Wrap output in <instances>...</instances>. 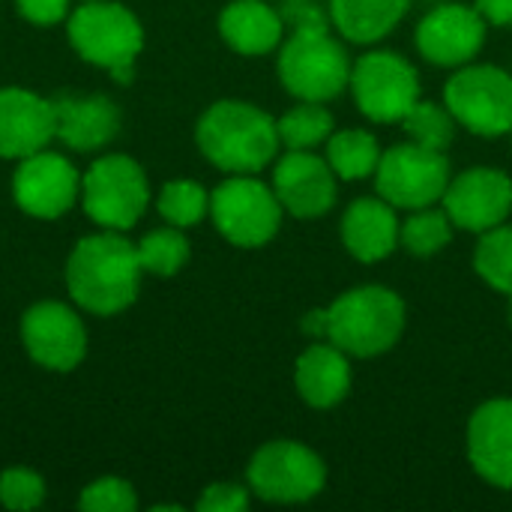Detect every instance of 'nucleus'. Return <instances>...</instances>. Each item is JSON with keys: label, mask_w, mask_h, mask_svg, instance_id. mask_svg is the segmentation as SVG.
I'll use <instances>...</instances> for the list:
<instances>
[{"label": "nucleus", "mask_w": 512, "mask_h": 512, "mask_svg": "<svg viewBox=\"0 0 512 512\" xmlns=\"http://www.w3.org/2000/svg\"><path fill=\"white\" fill-rule=\"evenodd\" d=\"M201 153L228 174H258L282 150L276 120L252 102L222 99L210 105L195 129Z\"/></svg>", "instance_id": "nucleus-1"}, {"label": "nucleus", "mask_w": 512, "mask_h": 512, "mask_svg": "<svg viewBox=\"0 0 512 512\" xmlns=\"http://www.w3.org/2000/svg\"><path fill=\"white\" fill-rule=\"evenodd\" d=\"M138 282V249L117 234L84 237L66 264L69 294L93 315H114L132 306L138 297Z\"/></svg>", "instance_id": "nucleus-2"}, {"label": "nucleus", "mask_w": 512, "mask_h": 512, "mask_svg": "<svg viewBox=\"0 0 512 512\" xmlns=\"http://www.w3.org/2000/svg\"><path fill=\"white\" fill-rule=\"evenodd\" d=\"M351 57L330 21L300 24L282 39L279 81L300 102H330L351 81Z\"/></svg>", "instance_id": "nucleus-3"}, {"label": "nucleus", "mask_w": 512, "mask_h": 512, "mask_svg": "<svg viewBox=\"0 0 512 512\" xmlns=\"http://www.w3.org/2000/svg\"><path fill=\"white\" fill-rule=\"evenodd\" d=\"M405 333V303L393 288L360 285L327 306V342L348 357H381Z\"/></svg>", "instance_id": "nucleus-4"}, {"label": "nucleus", "mask_w": 512, "mask_h": 512, "mask_svg": "<svg viewBox=\"0 0 512 512\" xmlns=\"http://www.w3.org/2000/svg\"><path fill=\"white\" fill-rule=\"evenodd\" d=\"M69 42L87 63L105 66L120 84H129L144 33L129 9L117 3H87L69 18Z\"/></svg>", "instance_id": "nucleus-5"}, {"label": "nucleus", "mask_w": 512, "mask_h": 512, "mask_svg": "<svg viewBox=\"0 0 512 512\" xmlns=\"http://www.w3.org/2000/svg\"><path fill=\"white\" fill-rule=\"evenodd\" d=\"M444 105L471 135L501 138L512 132V75L492 63H465L444 87Z\"/></svg>", "instance_id": "nucleus-6"}, {"label": "nucleus", "mask_w": 512, "mask_h": 512, "mask_svg": "<svg viewBox=\"0 0 512 512\" xmlns=\"http://www.w3.org/2000/svg\"><path fill=\"white\" fill-rule=\"evenodd\" d=\"M282 213L285 210L273 186L252 174H234L210 195L213 225L228 243L240 249H258L270 243L279 234Z\"/></svg>", "instance_id": "nucleus-7"}, {"label": "nucleus", "mask_w": 512, "mask_h": 512, "mask_svg": "<svg viewBox=\"0 0 512 512\" xmlns=\"http://www.w3.org/2000/svg\"><path fill=\"white\" fill-rule=\"evenodd\" d=\"M348 90L372 123H402L420 99V75L399 51H369L354 60Z\"/></svg>", "instance_id": "nucleus-8"}, {"label": "nucleus", "mask_w": 512, "mask_h": 512, "mask_svg": "<svg viewBox=\"0 0 512 512\" xmlns=\"http://www.w3.org/2000/svg\"><path fill=\"white\" fill-rule=\"evenodd\" d=\"M249 489L267 504H306L327 486L324 459L300 441L264 444L249 468Z\"/></svg>", "instance_id": "nucleus-9"}, {"label": "nucleus", "mask_w": 512, "mask_h": 512, "mask_svg": "<svg viewBox=\"0 0 512 512\" xmlns=\"http://www.w3.org/2000/svg\"><path fill=\"white\" fill-rule=\"evenodd\" d=\"M450 177L453 168L447 153L405 141L381 153V162L375 168V189L387 204L411 213L420 207L441 204Z\"/></svg>", "instance_id": "nucleus-10"}, {"label": "nucleus", "mask_w": 512, "mask_h": 512, "mask_svg": "<svg viewBox=\"0 0 512 512\" xmlns=\"http://www.w3.org/2000/svg\"><path fill=\"white\" fill-rule=\"evenodd\" d=\"M81 195L87 216L108 228V231H126L132 228L150 201L147 177L138 162L129 156H102L90 165V171L81 177Z\"/></svg>", "instance_id": "nucleus-11"}, {"label": "nucleus", "mask_w": 512, "mask_h": 512, "mask_svg": "<svg viewBox=\"0 0 512 512\" xmlns=\"http://www.w3.org/2000/svg\"><path fill=\"white\" fill-rule=\"evenodd\" d=\"M441 207L459 231L486 234L512 216V177L489 165L468 168L450 177Z\"/></svg>", "instance_id": "nucleus-12"}, {"label": "nucleus", "mask_w": 512, "mask_h": 512, "mask_svg": "<svg viewBox=\"0 0 512 512\" xmlns=\"http://www.w3.org/2000/svg\"><path fill=\"white\" fill-rule=\"evenodd\" d=\"M486 21L474 6L441 3L423 15L414 33V45L423 60L444 69H459L471 63L486 42Z\"/></svg>", "instance_id": "nucleus-13"}, {"label": "nucleus", "mask_w": 512, "mask_h": 512, "mask_svg": "<svg viewBox=\"0 0 512 512\" xmlns=\"http://www.w3.org/2000/svg\"><path fill=\"white\" fill-rule=\"evenodd\" d=\"M273 192L285 213L297 219H318L333 210L339 198V177L324 156L312 150H285L273 165Z\"/></svg>", "instance_id": "nucleus-14"}, {"label": "nucleus", "mask_w": 512, "mask_h": 512, "mask_svg": "<svg viewBox=\"0 0 512 512\" xmlns=\"http://www.w3.org/2000/svg\"><path fill=\"white\" fill-rule=\"evenodd\" d=\"M21 339L27 354L54 372L75 369L87 354V333L75 312L63 303H39L21 321Z\"/></svg>", "instance_id": "nucleus-15"}, {"label": "nucleus", "mask_w": 512, "mask_h": 512, "mask_svg": "<svg viewBox=\"0 0 512 512\" xmlns=\"http://www.w3.org/2000/svg\"><path fill=\"white\" fill-rule=\"evenodd\" d=\"M12 195L24 213L39 219H57L75 204L78 171L69 165V159L39 150L21 159L12 177Z\"/></svg>", "instance_id": "nucleus-16"}, {"label": "nucleus", "mask_w": 512, "mask_h": 512, "mask_svg": "<svg viewBox=\"0 0 512 512\" xmlns=\"http://www.w3.org/2000/svg\"><path fill=\"white\" fill-rule=\"evenodd\" d=\"M468 462L495 489H512V399H489L468 420Z\"/></svg>", "instance_id": "nucleus-17"}, {"label": "nucleus", "mask_w": 512, "mask_h": 512, "mask_svg": "<svg viewBox=\"0 0 512 512\" xmlns=\"http://www.w3.org/2000/svg\"><path fill=\"white\" fill-rule=\"evenodd\" d=\"M54 138V105L21 87L0 90V156L24 159Z\"/></svg>", "instance_id": "nucleus-18"}, {"label": "nucleus", "mask_w": 512, "mask_h": 512, "mask_svg": "<svg viewBox=\"0 0 512 512\" xmlns=\"http://www.w3.org/2000/svg\"><path fill=\"white\" fill-rule=\"evenodd\" d=\"M399 216L396 207L387 204L381 195L357 198L348 204L339 234L351 258L360 264H378L390 258L399 246Z\"/></svg>", "instance_id": "nucleus-19"}, {"label": "nucleus", "mask_w": 512, "mask_h": 512, "mask_svg": "<svg viewBox=\"0 0 512 512\" xmlns=\"http://www.w3.org/2000/svg\"><path fill=\"white\" fill-rule=\"evenodd\" d=\"M294 384L309 408L327 411L351 393V357L333 342H312L294 366Z\"/></svg>", "instance_id": "nucleus-20"}, {"label": "nucleus", "mask_w": 512, "mask_h": 512, "mask_svg": "<svg viewBox=\"0 0 512 512\" xmlns=\"http://www.w3.org/2000/svg\"><path fill=\"white\" fill-rule=\"evenodd\" d=\"M54 105V138L72 150H96L120 129V111L108 96H60Z\"/></svg>", "instance_id": "nucleus-21"}, {"label": "nucleus", "mask_w": 512, "mask_h": 512, "mask_svg": "<svg viewBox=\"0 0 512 512\" xmlns=\"http://www.w3.org/2000/svg\"><path fill=\"white\" fill-rule=\"evenodd\" d=\"M222 39L246 57L270 54L285 39V18L264 0H234L219 15Z\"/></svg>", "instance_id": "nucleus-22"}, {"label": "nucleus", "mask_w": 512, "mask_h": 512, "mask_svg": "<svg viewBox=\"0 0 512 512\" xmlns=\"http://www.w3.org/2000/svg\"><path fill=\"white\" fill-rule=\"evenodd\" d=\"M411 0H327L333 30L354 45L387 39L408 15Z\"/></svg>", "instance_id": "nucleus-23"}, {"label": "nucleus", "mask_w": 512, "mask_h": 512, "mask_svg": "<svg viewBox=\"0 0 512 512\" xmlns=\"http://www.w3.org/2000/svg\"><path fill=\"white\" fill-rule=\"evenodd\" d=\"M324 147H327L324 159L330 162L333 174L345 183L375 177V168L384 153L378 138L366 129H336Z\"/></svg>", "instance_id": "nucleus-24"}, {"label": "nucleus", "mask_w": 512, "mask_h": 512, "mask_svg": "<svg viewBox=\"0 0 512 512\" xmlns=\"http://www.w3.org/2000/svg\"><path fill=\"white\" fill-rule=\"evenodd\" d=\"M453 234H456V225L450 222L447 210L432 204V207L411 210V216L402 219L399 246L414 258H432L453 243Z\"/></svg>", "instance_id": "nucleus-25"}, {"label": "nucleus", "mask_w": 512, "mask_h": 512, "mask_svg": "<svg viewBox=\"0 0 512 512\" xmlns=\"http://www.w3.org/2000/svg\"><path fill=\"white\" fill-rule=\"evenodd\" d=\"M279 141L285 150H315L321 144H327V138L336 132V120L327 111L324 102H303L288 108L279 120Z\"/></svg>", "instance_id": "nucleus-26"}, {"label": "nucleus", "mask_w": 512, "mask_h": 512, "mask_svg": "<svg viewBox=\"0 0 512 512\" xmlns=\"http://www.w3.org/2000/svg\"><path fill=\"white\" fill-rule=\"evenodd\" d=\"M402 129H405L408 141H414L426 150L447 153L456 138L459 123L447 105H438L432 99H417V105L402 117Z\"/></svg>", "instance_id": "nucleus-27"}, {"label": "nucleus", "mask_w": 512, "mask_h": 512, "mask_svg": "<svg viewBox=\"0 0 512 512\" xmlns=\"http://www.w3.org/2000/svg\"><path fill=\"white\" fill-rule=\"evenodd\" d=\"M474 270L480 279L501 291L512 294V225H498L486 234H480V243L474 249Z\"/></svg>", "instance_id": "nucleus-28"}, {"label": "nucleus", "mask_w": 512, "mask_h": 512, "mask_svg": "<svg viewBox=\"0 0 512 512\" xmlns=\"http://www.w3.org/2000/svg\"><path fill=\"white\" fill-rule=\"evenodd\" d=\"M156 207L165 216V222H171L174 228H192L207 216L210 195L195 180H171L162 186Z\"/></svg>", "instance_id": "nucleus-29"}, {"label": "nucleus", "mask_w": 512, "mask_h": 512, "mask_svg": "<svg viewBox=\"0 0 512 512\" xmlns=\"http://www.w3.org/2000/svg\"><path fill=\"white\" fill-rule=\"evenodd\" d=\"M138 261H141V270L153 273V276H174L180 273V267L189 261V243L186 237L180 234V228H159V231H150L138 246Z\"/></svg>", "instance_id": "nucleus-30"}, {"label": "nucleus", "mask_w": 512, "mask_h": 512, "mask_svg": "<svg viewBox=\"0 0 512 512\" xmlns=\"http://www.w3.org/2000/svg\"><path fill=\"white\" fill-rule=\"evenodd\" d=\"M81 510L84 512H132L135 510V492L126 480L117 477H105L90 483L81 492Z\"/></svg>", "instance_id": "nucleus-31"}, {"label": "nucleus", "mask_w": 512, "mask_h": 512, "mask_svg": "<svg viewBox=\"0 0 512 512\" xmlns=\"http://www.w3.org/2000/svg\"><path fill=\"white\" fill-rule=\"evenodd\" d=\"M45 498V483L24 468H9L0 474V504L9 510H33Z\"/></svg>", "instance_id": "nucleus-32"}, {"label": "nucleus", "mask_w": 512, "mask_h": 512, "mask_svg": "<svg viewBox=\"0 0 512 512\" xmlns=\"http://www.w3.org/2000/svg\"><path fill=\"white\" fill-rule=\"evenodd\" d=\"M249 507V489L237 483H213L198 498L201 512H243Z\"/></svg>", "instance_id": "nucleus-33"}, {"label": "nucleus", "mask_w": 512, "mask_h": 512, "mask_svg": "<svg viewBox=\"0 0 512 512\" xmlns=\"http://www.w3.org/2000/svg\"><path fill=\"white\" fill-rule=\"evenodd\" d=\"M18 12L33 24H54L66 15L69 0H15Z\"/></svg>", "instance_id": "nucleus-34"}, {"label": "nucleus", "mask_w": 512, "mask_h": 512, "mask_svg": "<svg viewBox=\"0 0 512 512\" xmlns=\"http://www.w3.org/2000/svg\"><path fill=\"white\" fill-rule=\"evenodd\" d=\"M474 9L492 27H512V0H474Z\"/></svg>", "instance_id": "nucleus-35"}, {"label": "nucleus", "mask_w": 512, "mask_h": 512, "mask_svg": "<svg viewBox=\"0 0 512 512\" xmlns=\"http://www.w3.org/2000/svg\"><path fill=\"white\" fill-rule=\"evenodd\" d=\"M303 333H306L312 342L327 339V309H312V312L303 318Z\"/></svg>", "instance_id": "nucleus-36"}, {"label": "nucleus", "mask_w": 512, "mask_h": 512, "mask_svg": "<svg viewBox=\"0 0 512 512\" xmlns=\"http://www.w3.org/2000/svg\"><path fill=\"white\" fill-rule=\"evenodd\" d=\"M507 321H510V327H512V294L507 297Z\"/></svg>", "instance_id": "nucleus-37"}]
</instances>
